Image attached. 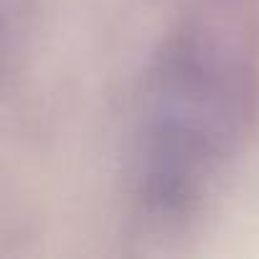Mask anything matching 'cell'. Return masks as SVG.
<instances>
[{
	"instance_id": "1",
	"label": "cell",
	"mask_w": 259,
	"mask_h": 259,
	"mask_svg": "<svg viewBox=\"0 0 259 259\" xmlns=\"http://www.w3.org/2000/svg\"><path fill=\"white\" fill-rule=\"evenodd\" d=\"M249 87L239 64L196 36L158 61L143 130V198L160 213L196 201L201 183L239 135Z\"/></svg>"
}]
</instances>
